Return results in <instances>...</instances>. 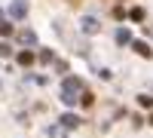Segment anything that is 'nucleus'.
<instances>
[{"label":"nucleus","instance_id":"f257e3e1","mask_svg":"<svg viewBox=\"0 0 153 138\" xmlns=\"http://www.w3.org/2000/svg\"><path fill=\"white\" fill-rule=\"evenodd\" d=\"M83 89V80L80 77H68L65 80V89H61V101L65 104H76V92Z\"/></svg>","mask_w":153,"mask_h":138},{"label":"nucleus","instance_id":"f03ea898","mask_svg":"<svg viewBox=\"0 0 153 138\" xmlns=\"http://www.w3.org/2000/svg\"><path fill=\"white\" fill-rule=\"evenodd\" d=\"M80 28H83V34H98L101 22H98V19H92V16H86V19L80 22Z\"/></svg>","mask_w":153,"mask_h":138},{"label":"nucleus","instance_id":"7ed1b4c3","mask_svg":"<svg viewBox=\"0 0 153 138\" xmlns=\"http://www.w3.org/2000/svg\"><path fill=\"white\" fill-rule=\"evenodd\" d=\"M9 16H12V19H25V16H28V6H25L22 0H16V3L9 6Z\"/></svg>","mask_w":153,"mask_h":138},{"label":"nucleus","instance_id":"20e7f679","mask_svg":"<svg viewBox=\"0 0 153 138\" xmlns=\"http://www.w3.org/2000/svg\"><path fill=\"white\" fill-rule=\"evenodd\" d=\"M19 43H25V46H34V43H37V34H34L31 28H25V31H19Z\"/></svg>","mask_w":153,"mask_h":138},{"label":"nucleus","instance_id":"39448f33","mask_svg":"<svg viewBox=\"0 0 153 138\" xmlns=\"http://www.w3.org/2000/svg\"><path fill=\"white\" fill-rule=\"evenodd\" d=\"M61 126H65V129H76V126H80V117H76V114H65V117H61Z\"/></svg>","mask_w":153,"mask_h":138},{"label":"nucleus","instance_id":"423d86ee","mask_svg":"<svg viewBox=\"0 0 153 138\" xmlns=\"http://www.w3.org/2000/svg\"><path fill=\"white\" fill-rule=\"evenodd\" d=\"M135 49H138V55H144V58H150V55H153V49H150L144 40H135Z\"/></svg>","mask_w":153,"mask_h":138},{"label":"nucleus","instance_id":"0eeeda50","mask_svg":"<svg viewBox=\"0 0 153 138\" xmlns=\"http://www.w3.org/2000/svg\"><path fill=\"white\" fill-rule=\"evenodd\" d=\"M117 43H123V46H126V43H132V34H129V28H120V31H117Z\"/></svg>","mask_w":153,"mask_h":138},{"label":"nucleus","instance_id":"6e6552de","mask_svg":"<svg viewBox=\"0 0 153 138\" xmlns=\"http://www.w3.org/2000/svg\"><path fill=\"white\" fill-rule=\"evenodd\" d=\"M65 135H68L65 126H49V138H65Z\"/></svg>","mask_w":153,"mask_h":138},{"label":"nucleus","instance_id":"1a4fd4ad","mask_svg":"<svg viewBox=\"0 0 153 138\" xmlns=\"http://www.w3.org/2000/svg\"><path fill=\"white\" fill-rule=\"evenodd\" d=\"M19 65H34V52H19Z\"/></svg>","mask_w":153,"mask_h":138},{"label":"nucleus","instance_id":"9d476101","mask_svg":"<svg viewBox=\"0 0 153 138\" xmlns=\"http://www.w3.org/2000/svg\"><path fill=\"white\" fill-rule=\"evenodd\" d=\"M129 19H132V22H141V19H144V9H141V6H135V9L129 12Z\"/></svg>","mask_w":153,"mask_h":138},{"label":"nucleus","instance_id":"9b49d317","mask_svg":"<svg viewBox=\"0 0 153 138\" xmlns=\"http://www.w3.org/2000/svg\"><path fill=\"white\" fill-rule=\"evenodd\" d=\"M9 55H12V46L0 40V58H9Z\"/></svg>","mask_w":153,"mask_h":138},{"label":"nucleus","instance_id":"f8f14e48","mask_svg":"<svg viewBox=\"0 0 153 138\" xmlns=\"http://www.w3.org/2000/svg\"><path fill=\"white\" fill-rule=\"evenodd\" d=\"M0 34H3V37H9V34H12V25H9L6 19H0Z\"/></svg>","mask_w":153,"mask_h":138},{"label":"nucleus","instance_id":"ddd939ff","mask_svg":"<svg viewBox=\"0 0 153 138\" xmlns=\"http://www.w3.org/2000/svg\"><path fill=\"white\" fill-rule=\"evenodd\" d=\"M52 58H55V55L49 52V49H43V52H40V61H43V65H49V61H52Z\"/></svg>","mask_w":153,"mask_h":138},{"label":"nucleus","instance_id":"4468645a","mask_svg":"<svg viewBox=\"0 0 153 138\" xmlns=\"http://www.w3.org/2000/svg\"><path fill=\"white\" fill-rule=\"evenodd\" d=\"M138 101H141V107H153V98H150V95H141Z\"/></svg>","mask_w":153,"mask_h":138},{"label":"nucleus","instance_id":"2eb2a0df","mask_svg":"<svg viewBox=\"0 0 153 138\" xmlns=\"http://www.w3.org/2000/svg\"><path fill=\"white\" fill-rule=\"evenodd\" d=\"M92 101H95V95H92V92H83V104L89 107V104H92Z\"/></svg>","mask_w":153,"mask_h":138},{"label":"nucleus","instance_id":"dca6fc26","mask_svg":"<svg viewBox=\"0 0 153 138\" xmlns=\"http://www.w3.org/2000/svg\"><path fill=\"white\" fill-rule=\"evenodd\" d=\"M150 126H153V114H150Z\"/></svg>","mask_w":153,"mask_h":138}]
</instances>
